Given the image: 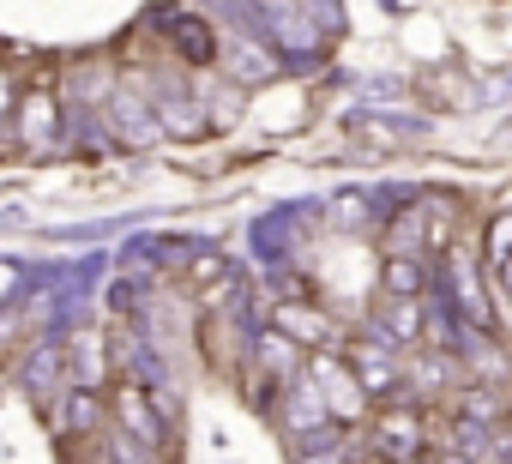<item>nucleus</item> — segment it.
I'll list each match as a JSON object with an SVG mask.
<instances>
[{"mask_svg":"<svg viewBox=\"0 0 512 464\" xmlns=\"http://www.w3.org/2000/svg\"><path fill=\"white\" fill-rule=\"evenodd\" d=\"M25 296V266L19 260H0V308Z\"/></svg>","mask_w":512,"mask_h":464,"instance_id":"nucleus-12","label":"nucleus"},{"mask_svg":"<svg viewBox=\"0 0 512 464\" xmlns=\"http://www.w3.org/2000/svg\"><path fill=\"white\" fill-rule=\"evenodd\" d=\"M380 332H386L398 350H404V344H422V332H428V308H422V296H386Z\"/></svg>","mask_w":512,"mask_h":464,"instance_id":"nucleus-8","label":"nucleus"},{"mask_svg":"<svg viewBox=\"0 0 512 464\" xmlns=\"http://www.w3.org/2000/svg\"><path fill=\"white\" fill-rule=\"evenodd\" d=\"M272 332L296 338L302 350H326V344H332V320H326L314 302H278V308H272Z\"/></svg>","mask_w":512,"mask_h":464,"instance_id":"nucleus-5","label":"nucleus"},{"mask_svg":"<svg viewBox=\"0 0 512 464\" xmlns=\"http://www.w3.org/2000/svg\"><path fill=\"white\" fill-rule=\"evenodd\" d=\"M380 290H386V296H428V266H422L416 254H386Z\"/></svg>","mask_w":512,"mask_h":464,"instance_id":"nucleus-10","label":"nucleus"},{"mask_svg":"<svg viewBox=\"0 0 512 464\" xmlns=\"http://www.w3.org/2000/svg\"><path fill=\"white\" fill-rule=\"evenodd\" d=\"M344 356H350V368H356V380L368 386V398H392V386H398V344L380 332V338H356V344H344Z\"/></svg>","mask_w":512,"mask_h":464,"instance_id":"nucleus-2","label":"nucleus"},{"mask_svg":"<svg viewBox=\"0 0 512 464\" xmlns=\"http://www.w3.org/2000/svg\"><path fill=\"white\" fill-rule=\"evenodd\" d=\"M308 380L326 392L332 422H362V410H368V386L356 380L350 356H338L332 344H326V350H308Z\"/></svg>","mask_w":512,"mask_h":464,"instance_id":"nucleus-1","label":"nucleus"},{"mask_svg":"<svg viewBox=\"0 0 512 464\" xmlns=\"http://www.w3.org/2000/svg\"><path fill=\"white\" fill-rule=\"evenodd\" d=\"M428 464H476V458H470V452H458V446H434V452H428Z\"/></svg>","mask_w":512,"mask_h":464,"instance_id":"nucleus-15","label":"nucleus"},{"mask_svg":"<svg viewBox=\"0 0 512 464\" xmlns=\"http://www.w3.org/2000/svg\"><path fill=\"white\" fill-rule=\"evenodd\" d=\"M19 332H25V314H19V308L7 302V308H0V356L13 350V338H19Z\"/></svg>","mask_w":512,"mask_h":464,"instance_id":"nucleus-14","label":"nucleus"},{"mask_svg":"<svg viewBox=\"0 0 512 464\" xmlns=\"http://www.w3.org/2000/svg\"><path fill=\"white\" fill-rule=\"evenodd\" d=\"M500 284H506V296H512V260H506V266H500Z\"/></svg>","mask_w":512,"mask_h":464,"instance_id":"nucleus-17","label":"nucleus"},{"mask_svg":"<svg viewBox=\"0 0 512 464\" xmlns=\"http://www.w3.org/2000/svg\"><path fill=\"white\" fill-rule=\"evenodd\" d=\"M187 284H193L199 302H223V290L235 284V266H229L223 254H193V260H187Z\"/></svg>","mask_w":512,"mask_h":464,"instance_id":"nucleus-9","label":"nucleus"},{"mask_svg":"<svg viewBox=\"0 0 512 464\" xmlns=\"http://www.w3.org/2000/svg\"><path fill=\"white\" fill-rule=\"evenodd\" d=\"M374 446H380V458L410 464V458L422 452V410H416V404H386V410L374 416Z\"/></svg>","mask_w":512,"mask_h":464,"instance_id":"nucleus-3","label":"nucleus"},{"mask_svg":"<svg viewBox=\"0 0 512 464\" xmlns=\"http://www.w3.org/2000/svg\"><path fill=\"white\" fill-rule=\"evenodd\" d=\"M55 374H61V344H43V356L31 368V386H55Z\"/></svg>","mask_w":512,"mask_h":464,"instance_id":"nucleus-13","label":"nucleus"},{"mask_svg":"<svg viewBox=\"0 0 512 464\" xmlns=\"http://www.w3.org/2000/svg\"><path fill=\"white\" fill-rule=\"evenodd\" d=\"M7 109H13V79L0 73V121H7Z\"/></svg>","mask_w":512,"mask_h":464,"instance_id":"nucleus-16","label":"nucleus"},{"mask_svg":"<svg viewBox=\"0 0 512 464\" xmlns=\"http://www.w3.org/2000/svg\"><path fill=\"white\" fill-rule=\"evenodd\" d=\"M482 254H488V266H494V272H500V266L512 260V211L488 217V248H482Z\"/></svg>","mask_w":512,"mask_h":464,"instance_id":"nucleus-11","label":"nucleus"},{"mask_svg":"<svg viewBox=\"0 0 512 464\" xmlns=\"http://www.w3.org/2000/svg\"><path fill=\"white\" fill-rule=\"evenodd\" d=\"M109 121H115V133H121L127 145H151V139L163 133L157 109H151V103H139L133 91H115V97H109Z\"/></svg>","mask_w":512,"mask_h":464,"instance_id":"nucleus-7","label":"nucleus"},{"mask_svg":"<svg viewBox=\"0 0 512 464\" xmlns=\"http://www.w3.org/2000/svg\"><path fill=\"white\" fill-rule=\"evenodd\" d=\"M506 464H512V446H506Z\"/></svg>","mask_w":512,"mask_h":464,"instance_id":"nucleus-18","label":"nucleus"},{"mask_svg":"<svg viewBox=\"0 0 512 464\" xmlns=\"http://www.w3.org/2000/svg\"><path fill=\"white\" fill-rule=\"evenodd\" d=\"M115 416H121L127 440H139V446H151V452H157V446H163V434H169V428H163V410H157V404H151V392H145V386H133V380H127V386H115Z\"/></svg>","mask_w":512,"mask_h":464,"instance_id":"nucleus-4","label":"nucleus"},{"mask_svg":"<svg viewBox=\"0 0 512 464\" xmlns=\"http://www.w3.org/2000/svg\"><path fill=\"white\" fill-rule=\"evenodd\" d=\"M19 139H25L31 151H49V145L61 139V103H55L49 91H25V97H19Z\"/></svg>","mask_w":512,"mask_h":464,"instance_id":"nucleus-6","label":"nucleus"},{"mask_svg":"<svg viewBox=\"0 0 512 464\" xmlns=\"http://www.w3.org/2000/svg\"><path fill=\"white\" fill-rule=\"evenodd\" d=\"M380 464H392V458H380Z\"/></svg>","mask_w":512,"mask_h":464,"instance_id":"nucleus-19","label":"nucleus"}]
</instances>
